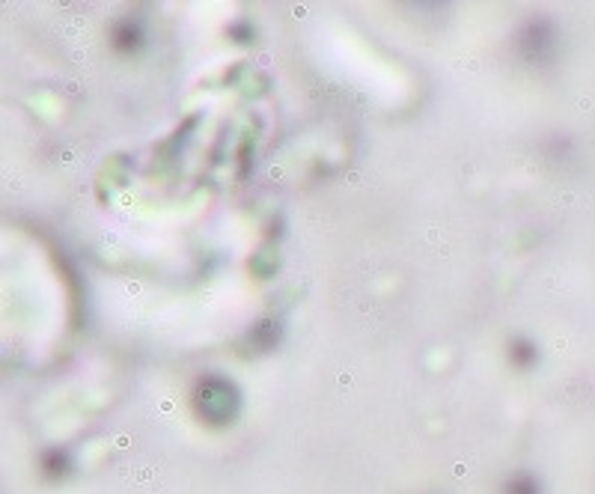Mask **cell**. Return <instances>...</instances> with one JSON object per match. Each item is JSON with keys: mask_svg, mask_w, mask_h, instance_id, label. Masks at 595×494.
I'll return each mask as SVG.
<instances>
[{"mask_svg": "<svg viewBox=\"0 0 595 494\" xmlns=\"http://www.w3.org/2000/svg\"><path fill=\"white\" fill-rule=\"evenodd\" d=\"M117 42L119 45H125V48H128V45L134 48V45H137V30H134V27H125V33H117Z\"/></svg>", "mask_w": 595, "mask_h": 494, "instance_id": "cell-5", "label": "cell"}, {"mask_svg": "<svg viewBox=\"0 0 595 494\" xmlns=\"http://www.w3.org/2000/svg\"><path fill=\"white\" fill-rule=\"evenodd\" d=\"M521 54L527 57V60H533V63H542L548 54H551V48H554V36H551V30H548V24L545 21H536V24H530L524 33H521Z\"/></svg>", "mask_w": 595, "mask_h": 494, "instance_id": "cell-2", "label": "cell"}, {"mask_svg": "<svg viewBox=\"0 0 595 494\" xmlns=\"http://www.w3.org/2000/svg\"><path fill=\"white\" fill-rule=\"evenodd\" d=\"M197 402H200V411L212 420H227L236 408V393L227 381L221 378H206L200 384V393H197Z\"/></svg>", "mask_w": 595, "mask_h": 494, "instance_id": "cell-1", "label": "cell"}, {"mask_svg": "<svg viewBox=\"0 0 595 494\" xmlns=\"http://www.w3.org/2000/svg\"><path fill=\"white\" fill-rule=\"evenodd\" d=\"M509 492L512 494H536V486H533L527 477H521V480H515V483H512V489H509Z\"/></svg>", "mask_w": 595, "mask_h": 494, "instance_id": "cell-4", "label": "cell"}, {"mask_svg": "<svg viewBox=\"0 0 595 494\" xmlns=\"http://www.w3.org/2000/svg\"><path fill=\"white\" fill-rule=\"evenodd\" d=\"M512 361H515L518 367H530V364L536 361V349H533L530 343H515V346H512Z\"/></svg>", "mask_w": 595, "mask_h": 494, "instance_id": "cell-3", "label": "cell"}]
</instances>
